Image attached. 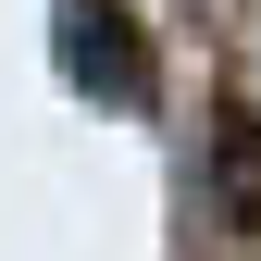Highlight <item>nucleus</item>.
Segmentation results:
<instances>
[{
    "label": "nucleus",
    "instance_id": "1",
    "mask_svg": "<svg viewBox=\"0 0 261 261\" xmlns=\"http://www.w3.org/2000/svg\"><path fill=\"white\" fill-rule=\"evenodd\" d=\"M62 75L100 87V100H124V112L149 100V50H137V25L112 0H62Z\"/></svg>",
    "mask_w": 261,
    "mask_h": 261
},
{
    "label": "nucleus",
    "instance_id": "2",
    "mask_svg": "<svg viewBox=\"0 0 261 261\" xmlns=\"http://www.w3.org/2000/svg\"><path fill=\"white\" fill-rule=\"evenodd\" d=\"M224 212L237 237H261V137H224Z\"/></svg>",
    "mask_w": 261,
    "mask_h": 261
}]
</instances>
